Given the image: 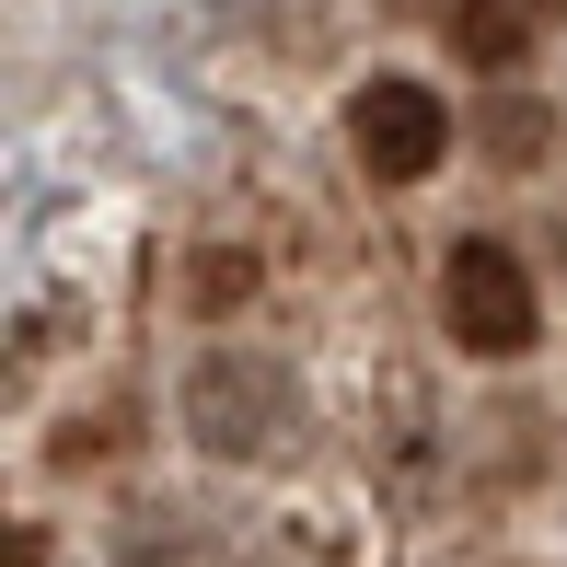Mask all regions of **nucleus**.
I'll use <instances>...</instances> for the list:
<instances>
[{"mask_svg":"<svg viewBox=\"0 0 567 567\" xmlns=\"http://www.w3.org/2000/svg\"><path fill=\"white\" fill-rule=\"evenodd\" d=\"M452 47H463V59H486V70H509V59H522V12L475 0V12H452Z\"/></svg>","mask_w":567,"mask_h":567,"instance_id":"39448f33","label":"nucleus"},{"mask_svg":"<svg viewBox=\"0 0 567 567\" xmlns=\"http://www.w3.org/2000/svg\"><path fill=\"white\" fill-rule=\"evenodd\" d=\"M116 567H220V545L186 522V509H140V522L116 533Z\"/></svg>","mask_w":567,"mask_h":567,"instance_id":"20e7f679","label":"nucleus"},{"mask_svg":"<svg viewBox=\"0 0 567 567\" xmlns=\"http://www.w3.org/2000/svg\"><path fill=\"white\" fill-rule=\"evenodd\" d=\"M522 12H567V0H522Z\"/></svg>","mask_w":567,"mask_h":567,"instance_id":"6e6552de","label":"nucleus"},{"mask_svg":"<svg viewBox=\"0 0 567 567\" xmlns=\"http://www.w3.org/2000/svg\"><path fill=\"white\" fill-rule=\"evenodd\" d=\"M441 324L475 359H522L533 337H545V290H533V267L509 244H452V267H441Z\"/></svg>","mask_w":567,"mask_h":567,"instance_id":"f03ea898","label":"nucleus"},{"mask_svg":"<svg viewBox=\"0 0 567 567\" xmlns=\"http://www.w3.org/2000/svg\"><path fill=\"white\" fill-rule=\"evenodd\" d=\"M348 151L382 174V186H417V174H441V151H452V105L429 82H359Z\"/></svg>","mask_w":567,"mask_h":567,"instance_id":"7ed1b4c3","label":"nucleus"},{"mask_svg":"<svg viewBox=\"0 0 567 567\" xmlns=\"http://www.w3.org/2000/svg\"><path fill=\"white\" fill-rule=\"evenodd\" d=\"M255 290V255H197V301H244Z\"/></svg>","mask_w":567,"mask_h":567,"instance_id":"423d86ee","label":"nucleus"},{"mask_svg":"<svg viewBox=\"0 0 567 567\" xmlns=\"http://www.w3.org/2000/svg\"><path fill=\"white\" fill-rule=\"evenodd\" d=\"M486 140H498V163H533V140H545V116H533V105H498V127H486Z\"/></svg>","mask_w":567,"mask_h":567,"instance_id":"0eeeda50","label":"nucleus"},{"mask_svg":"<svg viewBox=\"0 0 567 567\" xmlns=\"http://www.w3.org/2000/svg\"><path fill=\"white\" fill-rule=\"evenodd\" d=\"M174 405H186V441L209 463H255L278 452V429H290V371L255 348H197L186 382H174Z\"/></svg>","mask_w":567,"mask_h":567,"instance_id":"f257e3e1","label":"nucleus"}]
</instances>
